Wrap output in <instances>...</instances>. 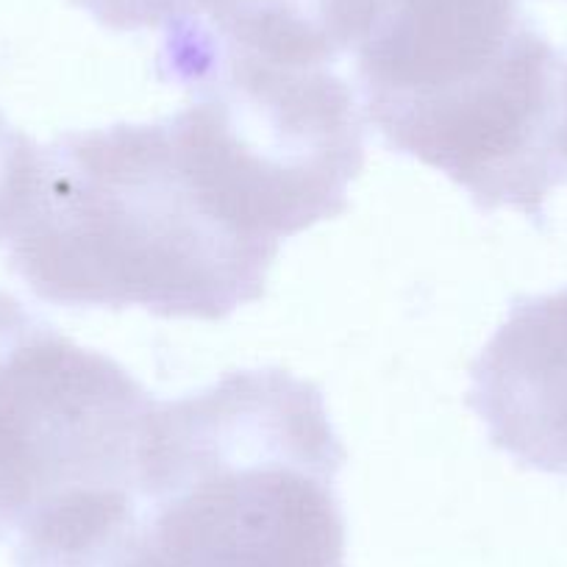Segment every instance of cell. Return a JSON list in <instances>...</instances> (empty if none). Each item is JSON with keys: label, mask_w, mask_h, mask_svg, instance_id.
Listing matches in <instances>:
<instances>
[{"label": "cell", "mask_w": 567, "mask_h": 567, "mask_svg": "<svg viewBox=\"0 0 567 567\" xmlns=\"http://www.w3.org/2000/svg\"><path fill=\"white\" fill-rule=\"evenodd\" d=\"M3 245L45 303L209 323L265 296L281 250L239 223L173 114L34 142Z\"/></svg>", "instance_id": "2"}, {"label": "cell", "mask_w": 567, "mask_h": 567, "mask_svg": "<svg viewBox=\"0 0 567 567\" xmlns=\"http://www.w3.org/2000/svg\"><path fill=\"white\" fill-rule=\"evenodd\" d=\"M31 148H34V140L14 128L7 114L0 112V243L7 239L14 195H18Z\"/></svg>", "instance_id": "8"}, {"label": "cell", "mask_w": 567, "mask_h": 567, "mask_svg": "<svg viewBox=\"0 0 567 567\" xmlns=\"http://www.w3.org/2000/svg\"><path fill=\"white\" fill-rule=\"evenodd\" d=\"M368 0H178L156 73L182 86L217 59L290 70L334 68L353 53Z\"/></svg>", "instance_id": "6"}, {"label": "cell", "mask_w": 567, "mask_h": 567, "mask_svg": "<svg viewBox=\"0 0 567 567\" xmlns=\"http://www.w3.org/2000/svg\"><path fill=\"white\" fill-rule=\"evenodd\" d=\"M364 117L478 209L545 226L567 187L565 59L523 0H368L353 45Z\"/></svg>", "instance_id": "3"}, {"label": "cell", "mask_w": 567, "mask_h": 567, "mask_svg": "<svg viewBox=\"0 0 567 567\" xmlns=\"http://www.w3.org/2000/svg\"><path fill=\"white\" fill-rule=\"evenodd\" d=\"M467 403L523 467L567 476V287L512 301L471 364Z\"/></svg>", "instance_id": "5"}, {"label": "cell", "mask_w": 567, "mask_h": 567, "mask_svg": "<svg viewBox=\"0 0 567 567\" xmlns=\"http://www.w3.org/2000/svg\"><path fill=\"white\" fill-rule=\"evenodd\" d=\"M565 95H567V62H565Z\"/></svg>", "instance_id": "9"}, {"label": "cell", "mask_w": 567, "mask_h": 567, "mask_svg": "<svg viewBox=\"0 0 567 567\" xmlns=\"http://www.w3.org/2000/svg\"><path fill=\"white\" fill-rule=\"evenodd\" d=\"M112 31L165 29L178 0H70Z\"/></svg>", "instance_id": "7"}, {"label": "cell", "mask_w": 567, "mask_h": 567, "mask_svg": "<svg viewBox=\"0 0 567 567\" xmlns=\"http://www.w3.org/2000/svg\"><path fill=\"white\" fill-rule=\"evenodd\" d=\"M156 398L0 292V539L92 489L128 487Z\"/></svg>", "instance_id": "4"}, {"label": "cell", "mask_w": 567, "mask_h": 567, "mask_svg": "<svg viewBox=\"0 0 567 567\" xmlns=\"http://www.w3.org/2000/svg\"><path fill=\"white\" fill-rule=\"evenodd\" d=\"M346 449L323 390L231 370L156 401L128 487L64 498L18 534V567H346Z\"/></svg>", "instance_id": "1"}]
</instances>
